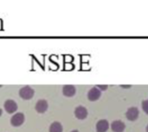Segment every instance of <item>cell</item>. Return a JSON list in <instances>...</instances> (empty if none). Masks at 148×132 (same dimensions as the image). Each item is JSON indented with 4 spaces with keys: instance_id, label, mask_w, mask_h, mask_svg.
Wrapping results in <instances>:
<instances>
[{
    "instance_id": "6da1fadb",
    "label": "cell",
    "mask_w": 148,
    "mask_h": 132,
    "mask_svg": "<svg viewBox=\"0 0 148 132\" xmlns=\"http://www.w3.org/2000/svg\"><path fill=\"white\" fill-rule=\"evenodd\" d=\"M34 94H35V92L29 86H25L19 91L20 97L25 100H29V99H32Z\"/></svg>"
},
{
    "instance_id": "7a4b0ae2",
    "label": "cell",
    "mask_w": 148,
    "mask_h": 132,
    "mask_svg": "<svg viewBox=\"0 0 148 132\" xmlns=\"http://www.w3.org/2000/svg\"><path fill=\"white\" fill-rule=\"evenodd\" d=\"M24 119H25L24 115L21 112H18V113H16L15 115H13V117L10 118V124L12 126L18 127L23 124Z\"/></svg>"
},
{
    "instance_id": "3957f363",
    "label": "cell",
    "mask_w": 148,
    "mask_h": 132,
    "mask_svg": "<svg viewBox=\"0 0 148 132\" xmlns=\"http://www.w3.org/2000/svg\"><path fill=\"white\" fill-rule=\"evenodd\" d=\"M3 107H4V110L10 113V114H12L14 113L15 112H16L17 110V105L16 103L12 100V99H8L4 102V105H3Z\"/></svg>"
},
{
    "instance_id": "277c9868",
    "label": "cell",
    "mask_w": 148,
    "mask_h": 132,
    "mask_svg": "<svg viewBox=\"0 0 148 132\" xmlns=\"http://www.w3.org/2000/svg\"><path fill=\"white\" fill-rule=\"evenodd\" d=\"M101 96V90L98 89L97 87H93L91 88L88 93V99L90 101H96L98 100Z\"/></svg>"
},
{
    "instance_id": "5b68a950",
    "label": "cell",
    "mask_w": 148,
    "mask_h": 132,
    "mask_svg": "<svg viewBox=\"0 0 148 132\" xmlns=\"http://www.w3.org/2000/svg\"><path fill=\"white\" fill-rule=\"evenodd\" d=\"M75 117L78 119H81V120L85 119L88 117V110L84 106L80 105V106H78V107L75 108Z\"/></svg>"
},
{
    "instance_id": "8992f818",
    "label": "cell",
    "mask_w": 148,
    "mask_h": 132,
    "mask_svg": "<svg viewBox=\"0 0 148 132\" xmlns=\"http://www.w3.org/2000/svg\"><path fill=\"white\" fill-rule=\"evenodd\" d=\"M139 117V110L136 107H131L126 113V118L129 121H135Z\"/></svg>"
},
{
    "instance_id": "52a82bcc",
    "label": "cell",
    "mask_w": 148,
    "mask_h": 132,
    "mask_svg": "<svg viewBox=\"0 0 148 132\" xmlns=\"http://www.w3.org/2000/svg\"><path fill=\"white\" fill-rule=\"evenodd\" d=\"M48 107H49L48 102L45 99H40L37 101L35 108L38 113H44L48 110Z\"/></svg>"
},
{
    "instance_id": "ba28073f",
    "label": "cell",
    "mask_w": 148,
    "mask_h": 132,
    "mask_svg": "<svg viewBox=\"0 0 148 132\" xmlns=\"http://www.w3.org/2000/svg\"><path fill=\"white\" fill-rule=\"evenodd\" d=\"M126 125L121 120H115L111 125V129L114 132H123L125 131Z\"/></svg>"
},
{
    "instance_id": "9c48e42d",
    "label": "cell",
    "mask_w": 148,
    "mask_h": 132,
    "mask_svg": "<svg viewBox=\"0 0 148 132\" xmlns=\"http://www.w3.org/2000/svg\"><path fill=\"white\" fill-rule=\"evenodd\" d=\"M75 87L72 85H66L62 88V93L66 97H73L75 94Z\"/></svg>"
},
{
    "instance_id": "30bf717a",
    "label": "cell",
    "mask_w": 148,
    "mask_h": 132,
    "mask_svg": "<svg viewBox=\"0 0 148 132\" xmlns=\"http://www.w3.org/2000/svg\"><path fill=\"white\" fill-rule=\"evenodd\" d=\"M109 128V124L107 120L102 119L98 121L96 124V131L97 132H106Z\"/></svg>"
},
{
    "instance_id": "8fae6325",
    "label": "cell",
    "mask_w": 148,
    "mask_h": 132,
    "mask_svg": "<svg viewBox=\"0 0 148 132\" xmlns=\"http://www.w3.org/2000/svg\"><path fill=\"white\" fill-rule=\"evenodd\" d=\"M49 132H62V126L59 122H54L49 127Z\"/></svg>"
},
{
    "instance_id": "7c38bea8",
    "label": "cell",
    "mask_w": 148,
    "mask_h": 132,
    "mask_svg": "<svg viewBox=\"0 0 148 132\" xmlns=\"http://www.w3.org/2000/svg\"><path fill=\"white\" fill-rule=\"evenodd\" d=\"M142 109H143V111L148 114V99L147 100H144L143 102H142Z\"/></svg>"
},
{
    "instance_id": "4fadbf2b",
    "label": "cell",
    "mask_w": 148,
    "mask_h": 132,
    "mask_svg": "<svg viewBox=\"0 0 148 132\" xmlns=\"http://www.w3.org/2000/svg\"><path fill=\"white\" fill-rule=\"evenodd\" d=\"M97 88H100V90H101V91H105V90L108 89V86H106V85H100V86H97Z\"/></svg>"
},
{
    "instance_id": "5bb4252c",
    "label": "cell",
    "mask_w": 148,
    "mask_h": 132,
    "mask_svg": "<svg viewBox=\"0 0 148 132\" xmlns=\"http://www.w3.org/2000/svg\"><path fill=\"white\" fill-rule=\"evenodd\" d=\"M2 113H3V111H2V109L0 108V117H1V115H2Z\"/></svg>"
},
{
    "instance_id": "9a60e30c",
    "label": "cell",
    "mask_w": 148,
    "mask_h": 132,
    "mask_svg": "<svg viewBox=\"0 0 148 132\" xmlns=\"http://www.w3.org/2000/svg\"><path fill=\"white\" fill-rule=\"evenodd\" d=\"M122 87H131V86H122Z\"/></svg>"
},
{
    "instance_id": "2e32d148",
    "label": "cell",
    "mask_w": 148,
    "mask_h": 132,
    "mask_svg": "<svg viewBox=\"0 0 148 132\" xmlns=\"http://www.w3.org/2000/svg\"><path fill=\"white\" fill-rule=\"evenodd\" d=\"M71 132H79L78 131H76V130H75V131H72Z\"/></svg>"
},
{
    "instance_id": "e0dca14e",
    "label": "cell",
    "mask_w": 148,
    "mask_h": 132,
    "mask_svg": "<svg viewBox=\"0 0 148 132\" xmlns=\"http://www.w3.org/2000/svg\"><path fill=\"white\" fill-rule=\"evenodd\" d=\"M147 132H148V125L147 126Z\"/></svg>"
},
{
    "instance_id": "ac0fdd59",
    "label": "cell",
    "mask_w": 148,
    "mask_h": 132,
    "mask_svg": "<svg viewBox=\"0 0 148 132\" xmlns=\"http://www.w3.org/2000/svg\"><path fill=\"white\" fill-rule=\"evenodd\" d=\"M0 87H2V86H1V85H0Z\"/></svg>"
}]
</instances>
